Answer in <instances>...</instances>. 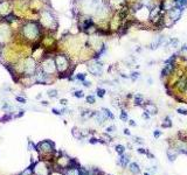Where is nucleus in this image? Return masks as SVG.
I'll use <instances>...</instances> for the list:
<instances>
[{
    "instance_id": "nucleus-1",
    "label": "nucleus",
    "mask_w": 187,
    "mask_h": 175,
    "mask_svg": "<svg viewBox=\"0 0 187 175\" xmlns=\"http://www.w3.org/2000/svg\"><path fill=\"white\" fill-rule=\"evenodd\" d=\"M55 151V144L51 140H42L35 144V152L39 155V159L51 161L54 159Z\"/></svg>"
},
{
    "instance_id": "nucleus-2",
    "label": "nucleus",
    "mask_w": 187,
    "mask_h": 175,
    "mask_svg": "<svg viewBox=\"0 0 187 175\" xmlns=\"http://www.w3.org/2000/svg\"><path fill=\"white\" fill-rule=\"evenodd\" d=\"M33 172L34 175H50L53 172V163L51 161L39 159L33 163Z\"/></svg>"
},
{
    "instance_id": "nucleus-3",
    "label": "nucleus",
    "mask_w": 187,
    "mask_h": 175,
    "mask_svg": "<svg viewBox=\"0 0 187 175\" xmlns=\"http://www.w3.org/2000/svg\"><path fill=\"white\" fill-rule=\"evenodd\" d=\"M39 33H40L39 26L34 22L28 23V25H26L25 28H23V34H25V36L28 37V39H36Z\"/></svg>"
},
{
    "instance_id": "nucleus-4",
    "label": "nucleus",
    "mask_w": 187,
    "mask_h": 175,
    "mask_svg": "<svg viewBox=\"0 0 187 175\" xmlns=\"http://www.w3.org/2000/svg\"><path fill=\"white\" fill-rule=\"evenodd\" d=\"M37 68L35 65V62L33 58H27L25 62V65H23V72H25L27 76H34L35 72H36Z\"/></svg>"
},
{
    "instance_id": "nucleus-5",
    "label": "nucleus",
    "mask_w": 187,
    "mask_h": 175,
    "mask_svg": "<svg viewBox=\"0 0 187 175\" xmlns=\"http://www.w3.org/2000/svg\"><path fill=\"white\" fill-rule=\"evenodd\" d=\"M55 64H56V70L58 72H64L68 69V67H69L67 57L63 55H60L55 58Z\"/></svg>"
},
{
    "instance_id": "nucleus-6",
    "label": "nucleus",
    "mask_w": 187,
    "mask_h": 175,
    "mask_svg": "<svg viewBox=\"0 0 187 175\" xmlns=\"http://www.w3.org/2000/svg\"><path fill=\"white\" fill-rule=\"evenodd\" d=\"M34 76H35V81H36V83H40V84H42V85H46V84L48 83V74H46L41 68L36 70V72H35Z\"/></svg>"
},
{
    "instance_id": "nucleus-7",
    "label": "nucleus",
    "mask_w": 187,
    "mask_h": 175,
    "mask_svg": "<svg viewBox=\"0 0 187 175\" xmlns=\"http://www.w3.org/2000/svg\"><path fill=\"white\" fill-rule=\"evenodd\" d=\"M41 69L43 70L46 74H53V72H55L56 71V64L53 62L51 60H47L46 62L42 64V67H41Z\"/></svg>"
},
{
    "instance_id": "nucleus-8",
    "label": "nucleus",
    "mask_w": 187,
    "mask_h": 175,
    "mask_svg": "<svg viewBox=\"0 0 187 175\" xmlns=\"http://www.w3.org/2000/svg\"><path fill=\"white\" fill-rule=\"evenodd\" d=\"M181 15V8L179 7H175V8H172L170 11V16L173 19V20H178Z\"/></svg>"
},
{
    "instance_id": "nucleus-9",
    "label": "nucleus",
    "mask_w": 187,
    "mask_h": 175,
    "mask_svg": "<svg viewBox=\"0 0 187 175\" xmlns=\"http://www.w3.org/2000/svg\"><path fill=\"white\" fill-rule=\"evenodd\" d=\"M89 71L91 72L92 75H99L102 72V67L101 64H92V65H89Z\"/></svg>"
},
{
    "instance_id": "nucleus-10",
    "label": "nucleus",
    "mask_w": 187,
    "mask_h": 175,
    "mask_svg": "<svg viewBox=\"0 0 187 175\" xmlns=\"http://www.w3.org/2000/svg\"><path fill=\"white\" fill-rule=\"evenodd\" d=\"M64 175H79V166L78 167H70L68 169L63 170Z\"/></svg>"
},
{
    "instance_id": "nucleus-11",
    "label": "nucleus",
    "mask_w": 187,
    "mask_h": 175,
    "mask_svg": "<svg viewBox=\"0 0 187 175\" xmlns=\"http://www.w3.org/2000/svg\"><path fill=\"white\" fill-rule=\"evenodd\" d=\"M18 175H34V172H33V163H30V166H28L27 168L21 170Z\"/></svg>"
},
{
    "instance_id": "nucleus-12",
    "label": "nucleus",
    "mask_w": 187,
    "mask_h": 175,
    "mask_svg": "<svg viewBox=\"0 0 187 175\" xmlns=\"http://www.w3.org/2000/svg\"><path fill=\"white\" fill-rule=\"evenodd\" d=\"M128 162H129V158L126 155H124V154H122L121 159H119V165L123 166V167H126V166H128Z\"/></svg>"
},
{
    "instance_id": "nucleus-13",
    "label": "nucleus",
    "mask_w": 187,
    "mask_h": 175,
    "mask_svg": "<svg viewBox=\"0 0 187 175\" xmlns=\"http://www.w3.org/2000/svg\"><path fill=\"white\" fill-rule=\"evenodd\" d=\"M47 95H48L49 98H56L58 96V91L56 89H51V90L47 91Z\"/></svg>"
},
{
    "instance_id": "nucleus-14",
    "label": "nucleus",
    "mask_w": 187,
    "mask_h": 175,
    "mask_svg": "<svg viewBox=\"0 0 187 175\" xmlns=\"http://www.w3.org/2000/svg\"><path fill=\"white\" fill-rule=\"evenodd\" d=\"M130 170H131L132 173H135V174H136V173H139V172H140L139 166H138L136 162H132V163L130 165Z\"/></svg>"
},
{
    "instance_id": "nucleus-15",
    "label": "nucleus",
    "mask_w": 187,
    "mask_h": 175,
    "mask_svg": "<svg viewBox=\"0 0 187 175\" xmlns=\"http://www.w3.org/2000/svg\"><path fill=\"white\" fill-rule=\"evenodd\" d=\"M175 5H177V7H179V8H184L185 6H186L187 4V0H174Z\"/></svg>"
},
{
    "instance_id": "nucleus-16",
    "label": "nucleus",
    "mask_w": 187,
    "mask_h": 175,
    "mask_svg": "<svg viewBox=\"0 0 187 175\" xmlns=\"http://www.w3.org/2000/svg\"><path fill=\"white\" fill-rule=\"evenodd\" d=\"M115 148H116V152L119 154V155L124 154V152H125V148H124V146H122V145H117Z\"/></svg>"
},
{
    "instance_id": "nucleus-17",
    "label": "nucleus",
    "mask_w": 187,
    "mask_h": 175,
    "mask_svg": "<svg viewBox=\"0 0 187 175\" xmlns=\"http://www.w3.org/2000/svg\"><path fill=\"white\" fill-rule=\"evenodd\" d=\"M102 111H103V113L106 116V118H110V119H115V116L111 113V112L109 111L108 109H102Z\"/></svg>"
},
{
    "instance_id": "nucleus-18",
    "label": "nucleus",
    "mask_w": 187,
    "mask_h": 175,
    "mask_svg": "<svg viewBox=\"0 0 187 175\" xmlns=\"http://www.w3.org/2000/svg\"><path fill=\"white\" fill-rule=\"evenodd\" d=\"M146 110H147V111H149L151 114L157 113V109H156V107H154L152 104H149V105H147V106H146Z\"/></svg>"
},
{
    "instance_id": "nucleus-19",
    "label": "nucleus",
    "mask_w": 187,
    "mask_h": 175,
    "mask_svg": "<svg viewBox=\"0 0 187 175\" xmlns=\"http://www.w3.org/2000/svg\"><path fill=\"white\" fill-rule=\"evenodd\" d=\"M72 135H74L75 138H77V139H81V138H82L81 133H79V131L77 130L76 127H74V128H72Z\"/></svg>"
},
{
    "instance_id": "nucleus-20",
    "label": "nucleus",
    "mask_w": 187,
    "mask_h": 175,
    "mask_svg": "<svg viewBox=\"0 0 187 175\" xmlns=\"http://www.w3.org/2000/svg\"><path fill=\"white\" fill-rule=\"evenodd\" d=\"M72 96H74V97H77V98H82V97H84V93H83V91L78 90V91H75V92L72 93Z\"/></svg>"
},
{
    "instance_id": "nucleus-21",
    "label": "nucleus",
    "mask_w": 187,
    "mask_h": 175,
    "mask_svg": "<svg viewBox=\"0 0 187 175\" xmlns=\"http://www.w3.org/2000/svg\"><path fill=\"white\" fill-rule=\"evenodd\" d=\"M15 100L18 103H20V104H26V98L25 97H21V96H16Z\"/></svg>"
},
{
    "instance_id": "nucleus-22",
    "label": "nucleus",
    "mask_w": 187,
    "mask_h": 175,
    "mask_svg": "<svg viewBox=\"0 0 187 175\" xmlns=\"http://www.w3.org/2000/svg\"><path fill=\"white\" fill-rule=\"evenodd\" d=\"M96 92H97V96H98V97H101V98L104 97V95H105V90H104V89H101V88H98Z\"/></svg>"
},
{
    "instance_id": "nucleus-23",
    "label": "nucleus",
    "mask_w": 187,
    "mask_h": 175,
    "mask_svg": "<svg viewBox=\"0 0 187 175\" xmlns=\"http://www.w3.org/2000/svg\"><path fill=\"white\" fill-rule=\"evenodd\" d=\"M86 103H89V104H94L95 103V97H94L92 95H90V96H86Z\"/></svg>"
},
{
    "instance_id": "nucleus-24",
    "label": "nucleus",
    "mask_w": 187,
    "mask_h": 175,
    "mask_svg": "<svg viewBox=\"0 0 187 175\" xmlns=\"http://www.w3.org/2000/svg\"><path fill=\"white\" fill-rule=\"evenodd\" d=\"M51 112H53L55 116H62V112H61V110H57V109H55V107H53V109H51Z\"/></svg>"
},
{
    "instance_id": "nucleus-25",
    "label": "nucleus",
    "mask_w": 187,
    "mask_h": 175,
    "mask_svg": "<svg viewBox=\"0 0 187 175\" xmlns=\"http://www.w3.org/2000/svg\"><path fill=\"white\" fill-rule=\"evenodd\" d=\"M76 79H78V81H82L83 82L84 79H85V75L84 74H78V75H76V77H75Z\"/></svg>"
},
{
    "instance_id": "nucleus-26",
    "label": "nucleus",
    "mask_w": 187,
    "mask_h": 175,
    "mask_svg": "<svg viewBox=\"0 0 187 175\" xmlns=\"http://www.w3.org/2000/svg\"><path fill=\"white\" fill-rule=\"evenodd\" d=\"M136 104H138V105H140L143 103V97L142 96H137V97H136Z\"/></svg>"
},
{
    "instance_id": "nucleus-27",
    "label": "nucleus",
    "mask_w": 187,
    "mask_h": 175,
    "mask_svg": "<svg viewBox=\"0 0 187 175\" xmlns=\"http://www.w3.org/2000/svg\"><path fill=\"white\" fill-rule=\"evenodd\" d=\"M121 119H122V120H124V121L128 120V114H126V112H124V111L122 112V113H121Z\"/></svg>"
},
{
    "instance_id": "nucleus-28",
    "label": "nucleus",
    "mask_w": 187,
    "mask_h": 175,
    "mask_svg": "<svg viewBox=\"0 0 187 175\" xmlns=\"http://www.w3.org/2000/svg\"><path fill=\"white\" fill-rule=\"evenodd\" d=\"M165 121H166V123H164V124H163V126H164V127H170V126H171L170 118H166V120H165Z\"/></svg>"
},
{
    "instance_id": "nucleus-29",
    "label": "nucleus",
    "mask_w": 187,
    "mask_h": 175,
    "mask_svg": "<svg viewBox=\"0 0 187 175\" xmlns=\"http://www.w3.org/2000/svg\"><path fill=\"white\" fill-rule=\"evenodd\" d=\"M15 20V16L14 15H8L6 16V21H8V22H11V21H14Z\"/></svg>"
},
{
    "instance_id": "nucleus-30",
    "label": "nucleus",
    "mask_w": 187,
    "mask_h": 175,
    "mask_svg": "<svg viewBox=\"0 0 187 175\" xmlns=\"http://www.w3.org/2000/svg\"><path fill=\"white\" fill-rule=\"evenodd\" d=\"M89 142H90V144H97V142H99V140L96 139V138H91V139L89 140Z\"/></svg>"
},
{
    "instance_id": "nucleus-31",
    "label": "nucleus",
    "mask_w": 187,
    "mask_h": 175,
    "mask_svg": "<svg viewBox=\"0 0 187 175\" xmlns=\"http://www.w3.org/2000/svg\"><path fill=\"white\" fill-rule=\"evenodd\" d=\"M23 114H25V111H23V110H21V111H19V113L16 114V116H14V117H15V118H20V117H22Z\"/></svg>"
},
{
    "instance_id": "nucleus-32",
    "label": "nucleus",
    "mask_w": 187,
    "mask_h": 175,
    "mask_svg": "<svg viewBox=\"0 0 187 175\" xmlns=\"http://www.w3.org/2000/svg\"><path fill=\"white\" fill-rule=\"evenodd\" d=\"M115 130H116V127H115V126H110V127L106 128V132L108 133H111V132H113Z\"/></svg>"
},
{
    "instance_id": "nucleus-33",
    "label": "nucleus",
    "mask_w": 187,
    "mask_h": 175,
    "mask_svg": "<svg viewBox=\"0 0 187 175\" xmlns=\"http://www.w3.org/2000/svg\"><path fill=\"white\" fill-rule=\"evenodd\" d=\"M60 104H61V105H63V106H65V105L68 104V100H67V99H64V98H62V99L60 100Z\"/></svg>"
},
{
    "instance_id": "nucleus-34",
    "label": "nucleus",
    "mask_w": 187,
    "mask_h": 175,
    "mask_svg": "<svg viewBox=\"0 0 187 175\" xmlns=\"http://www.w3.org/2000/svg\"><path fill=\"white\" fill-rule=\"evenodd\" d=\"M178 112L180 114H187V110H182V109H178Z\"/></svg>"
},
{
    "instance_id": "nucleus-35",
    "label": "nucleus",
    "mask_w": 187,
    "mask_h": 175,
    "mask_svg": "<svg viewBox=\"0 0 187 175\" xmlns=\"http://www.w3.org/2000/svg\"><path fill=\"white\" fill-rule=\"evenodd\" d=\"M138 77H139V74H138V72H133L132 74V79L133 81H135L136 78H138Z\"/></svg>"
},
{
    "instance_id": "nucleus-36",
    "label": "nucleus",
    "mask_w": 187,
    "mask_h": 175,
    "mask_svg": "<svg viewBox=\"0 0 187 175\" xmlns=\"http://www.w3.org/2000/svg\"><path fill=\"white\" fill-rule=\"evenodd\" d=\"M83 85H84V86H86V88H89V86H90V82L83 81Z\"/></svg>"
},
{
    "instance_id": "nucleus-37",
    "label": "nucleus",
    "mask_w": 187,
    "mask_h": 175,
    "mask_svg": "<svg viewBox=\"0 0 187 175\" xmlns=\"http://www.w3.org/2000/svg\"><path fill=\"white\" fill-rule=\"evenodd\" d=\"M41 104L43 105V106H48V104H49V103L47 102V100H42V102H41Z\"/></svg>"
},
{
    "instance_id": "nucleus-38",
    "label": "nucleus",
    "mask_w": 187,
    "mask_h": 175,
    "mask_svg": "<svg viewBox=\"0 0 187 175\" xmlns=\"http://www.w3.org/2000/svg\"><path fill=\"white\" fill-rule=\"evenodd\" d=\"M153 134H154V137H159V135H160V132H159V131H157V132H154Z\"/></svg>"
},
{
    "instance_id": "nucleus-39",
    "label": "nucleus",
    "mask_w": 187,
    "mask_h": 175,
    "mask_svg": "<svg viewBox=\"0 0 187 175\" xmlns=\"http://www.w3.org/2000/svg\"><path fill=\"white\" fill-rule=\"evenodd\" d=\"M124 134H128V135H130V132H129V130H124Z\"/></svg>"
},
{
    "instance_id": "nucleus-40",
    "label": "nucleus",
    "mask_w": 187,
    "mask_h": 175,
    "mask_svg": "<svg viewBox=\"0 0 187 175\" xmlns=\"http://www.w3.org/2000/svg\"><path fill=\"white\" fill-rule=\"evenodd\" d=\"M41 97H42V95H41V93H40V95H37V96H36V99H40V98H41Z\"/></svg>"
},
{
    "instance_id": "nucleus-41",
    "label": "nucleus",
    "mask_w": 187,
    "mask_h": 175,
    "mask_svg": "<svg viewBox=\"0 0 187 175\" xmlns=\"http://www.w3.org/2000/svg\"><path fill=\"white\" fill-rule=\"evenodd\" d=\"M143 117H144V118H146V119H147V118H149V114H147V113H144V116H143Z\"/></svg>"
},
{
    "instance_id": "nucleus-42",
    "label": "nucleus",
    "mask_w": 187,
    "mask_h": 175,
    "mask_svg": "<svg viewBox=\"0 0 187 175\" xmlns=\"http://www.w3.org/2000/svg\"><path fill=\"white\" fill-rule=\"evenodd\" d=\"M130 124H131V125H132V126H135V125H136V124L133 123V120H131V121H130Z\"/></svg>"
}]
</instances>
